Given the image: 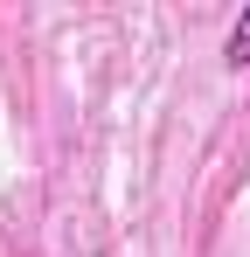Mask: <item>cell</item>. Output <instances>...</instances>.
Returning a JSON list of instances; mask_svg holds the SVG:
<instances>
[{"mask_svg": "<svg viewBox=\"0 0 250 257\" xmlns=\"http://www.w3.org/2000/svg\"><path fill=\"white\" fill-rule=\"evenodd\" d=\"M229 63H236V70L250 63V14L236 21V28H229Z\"/></svg>", "mask_w": 250, "mask_h": 257, "instance_id": "obj_1", "label": "cell"}]
</instances>
